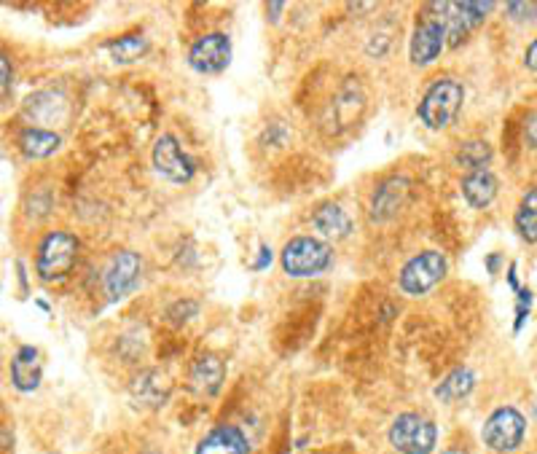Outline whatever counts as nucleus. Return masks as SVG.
<instances>
[{"mask_svg":"<svg viewBox=\"0 0 537 454\" xmlns=\"http://www.w3.org/2000/svg\"><path fill=\"white\" fill-rule=\"evenodd\" d=\"M462 100H465V89L452 78H441L435 81L422 97L419 103V119L425 121L430 129H444L449 127L460 111Z\"/></svg>","mask_w":537,"mask_h":454,"instance_id":"1","label":"nucleus"},{"mask_svg":"<svg viewBox=\"0 0 537 454\" xmlns=\"http://www.w3.org/2000/svg\"><path fill=\"white\" fill-rule=\"evenodd\" d=\"M331 264V248L315 237H296L282 250V269L290 277L320 275Z\"/></svg>","mask_w":537,"mask_h":454,"instance_id":"2","label":"nucleus"},{"mask_svg":"<svg viewBox=\"0 0 537 454\" xmlns=\"http://www.w3.org/2000/svg\"><path fill=\"white\" fill-rule=\"evenodd\" d=\"M435 441H438V430L433 422L419 414H401L390 428V444L401 454H433Z\"/></svg>","mask_w":537,"mask_h":454,"instance_id":"3","label":"nucleus"},{"mask_svg":"<svg viewBox=\"0 0 537 454\" xmlns=\"http://www.w3.org/2000/svg\"><path fill=\"white\" fill-rule=\"evenodd\" d=\"M78 256V242L76 237H70L65 232L49 234L46 240L41 242V250H38V261H35V269L43 280H60L73 269Z\"/></svg>","mask_w":537,"mask_h":454,"instance_id":"4","label":"nucleus"},{"mask_svg":"<svg viewBox=\"0 0 537 454\" xmlns=\"http://www.w3.org/2000/svg\"><path fill=\"white\" fill-rule=\"evenodd\" d=\"M524 433H527L524 417L513 406H503V409L489 414V420L484 422V430H481V438L495 452H513L524 441Z\"/></svg>","mask_w":537,"mask_h":454,"instance_id":"5","label":"nucleus"},{"mask_svg":"<svg viewBox=\"0 0 537 454\" xmlns=\"http://www.w3.org/2000/svg\"><path fill=\"white\" fill-rule=\"evenodd\" d=\"M446 275V258L435 250H425L403 266L401 272V288L411 296H422L430 288L441 283Z\"/></svg>","mask_w":537,"mask_h":454,"instance_id":"6","label":"nucleus"},{"mask_svg":"<svg viewBox=\"0 0 537 454\" xmlns=\"http://www.w3.org/2000/svg\"><path fill=\"white\" fill-rule=\"evenodd\" d=\"M231 60V43L223 33H213L199 38L191 52H188V62L197 73H221L226 70Z\"/></svg>","mask_w":537,"mask_h":454,"instance_id":"7","label":"nucleus"},{"mask_svg":"<svg viewBox=\"0 0 537 454\" xmlns=\"http://www.w3.org/2000/svg\"><path fill=\"white\" fill-rule=\"evenodd\" d=\"M154 167L159 175H164L172 183H186V180H191L194 170H197L172 135L159 138V143L154 146Z\"/></svg>","mask_w":537,"mask_h":454,"instance_id":"8","label":"nucleus"},{"mask_svg":"<svg viewBox=\"0 0 537 454\" xmlns=\"http://www.w3.org/2000/svg\"><path fill=\"white\" fill-rule=\"evenodd\" d=\"M444 38H446V25L444 17H425L414 30V38H411V60L414 65H427L433 62L441 49H444Z\"/></svg>","mask_w":537,"mask_h":454,"instance_id":"9","label":"nucleus"},{"mask_svg":"<svg viewBox=\"0 0 537 454\" xmlns=\"http://www.w3.org/2000/svg\"><path fill=\"white\" fill-rule=\"evenodd\" d=\"M197 454H250V444L239 428L221 425L199 441Z\"/></svg>","mask_w":537,"mask_h":454,"instance_id":"10","label":"nucleus"},{"mask_svg":"<svg viewBox=\"0 0 537 454\" xmlns=\"http://www.w3.org/2000/svg\"><path fill=\"white\" fill-rule=\"evenodd\" d=\"M137 280H140V258L137 253H121L105 277V288L111 293V299H121L135 288Z\"/></svg>","mask_w":537,"mask_h":454,"instance_id":"11","label":"nucleus"},{"mask_svg":"<svg viewBox=\"0 0 537 454\" xmlns=\"http://www.w3.org/2000/svg\"><path fill=\"white\" fill-rule=\"evenodd\" d=\"M43 366L38 360V350L35 347H19V352L11 360V382L22 393H33L35 387L41 385Z\"/></svg>","mask_w":537,"mask_h":454,"instance_id":"12","label":"nucleus"},{"mask_svg":"<svg viewBox=\"0 0 537 454\" xmlns=\"http://www.w3.org/2000/svg\"><path fill=\"white\" fill-rule=\"evenodd\" d=\"M223 374H226V369H223L221 358L202 355V358L194 363V369H191V387H194L199 395H215L223 385Z\"/></svg>","mask_w":537,"mask_h":454,"instance_id":"13","label":"nucleus"},{"mask_svg":"<svg viewBox=\"0 0 537 454\" xmlns=\"http://www.w3.org/2000/svg\"><path fill=\"white\" fill-rule=\"evenodd\" d=\"M462 194L468 199V205L486 207L492 205V199L497 197V180L489 170H476L465 175L462 180Z\"/></svg>","mask_w":537,"mask_h":454,"instance_id":"14","label":"nucleus"},{"mask_svg":"<svg viewBox=\"0 0 537 454\" xmlns=\"http://www.w3.org/2000/svg\"><path fill=\"white\" fill-rule=\"evenodd\" d=\"M312 226H315L323 237H328V240H344V237L352 232L350 215L344 213L339 205L320 207L315 218H312Z\"/></svg>","mask_w":537,"mask_h":454,"instance_id":"15","label":"nucleus"},{"mask_svg":"<svg viewBox=\"0 0 537 454\" xmlns=\"http://www.w3.org/2000/svg\"><path fill=\"white\" fill-rule=\"evenodd\" d=\"M132 395L145 406H159L170 395V382L159 371H148L143 377H137V382L132 385Z\"/></svg>","mask_w":537,"mask_h":454,"instance_id":"16","label":"nucleus"},{"mask_svg":"<svg viewBox=\"0 0 537 454\" xmlns=\"http://www.w3.org/2000/svg\"><path fill=\"white\" fill-rule=\"evenodd\" d=\"M473 387H476V377H473V371L454 369L452 374L441 382V385L435 387V395H438L444 403H452V401L465 398Z\"/></svg>","mask_w":537,"mask_h":454,"instance_id":"17","label":"nucleus"},{"mask_svg":"<svg viewBox=\"0 0 537 454\" xmlns=\"http://www.w3.org/2000/svg\"><path fill=\"white\" fill-rule=\"evenodd\" d=\"M516 232L521 234V240L537 242V186L529 189L521 199L519 210H516Z\"/></svg>","mask_w":537,"mask_h":454,"instance_id":"18","label":"nucleus"},{"mask_svg":"<svg viewBox=\"0 0 537 454\" xmlns=\"http://www.w3.org/2000/svg\"><path fill=\"white\" fill-rule=\"evenodd\" d=\"M406 180H390V183H384L379 194L374 197V218H387L390 213H395L398 207H401L403 197H406Z\"/></svg>","mask_w":537,"mask_h":454,"instance_id":"19","label":"nucleus"},{"mask_svg":"<svg viewBox=\"0 0 537 454\" xmlns=\"http://www.w3.org/2000/svg\"><path fill=\"white\" fill-rule=\"evenodd\" d=\"M57 148H60V138L54 132H46V129H27L22 135V151L33 159L52 156Z\"/></svg>","mask_w":537,"mask_h":454,"instance_id":"20","label":"nucleus"},{"mask_svg":"<svg viewBox=\"0 0 537 454\" xmlns=\"http://www.w3.org/2000/svg\"><path fill=\"white\" fill-rule=\"evenodd\" d=\"M145 49H148V43H145L143 35H127V38H119V41H113L111 46H108V52L119 62L137 60Z\"/></svg>","mask_w":537,"mask_h":454,"instance_id":"21","label":"nucleus"},{"mask_svg":"<svg viewBox=\"0 0 537 454\" xmlns=\"http://www.w3.org/2000/svg\"><path fill=\"white\" fill-rule=\"evenodd\" d=\"M489 156H492V151H489L486 143H468V146L460 151V162L476 172V170H484V164L489 162Z\"/></svg>","mask_w":537,"mask_h":454,"instance_id":"22","label":"nucleus"},{"mask_svg":"<svg viewBox=\"0 0 537 454\" xmlns=\"http://www.w3.org/2000/svg\"><path fill=\"white\" fill-rule=\"evenodd\" d=\"M524 135H527L529 146L537 148V113H532L527 119V124H524Z\"/></svg>","mask_w":537,"mask_h":454,"instance_id":"23","label":"nucleus"},{"mask_svg":"<svg viewBox=\"0 0 537 454\" xmlns=\"http://www.w3.org/2000/svg\"><path fill=\"white\" fill-rule=\"evenodd\" d=\"M508 14H532V17H535L537 6L535 3H511V6H508Z\"/></svg>","mask_w":537,"mask_h":454,"instance_id":"24","label":"nucleus"},{"mask_svg":"<svg viewBox=\"0 0 537 454\" xmlns=\"http://www.w3.org/2000/svg\"><path fill=\"white\" fill-rule=\"evenodd\" d=\"M524 60H527V65L537 73V38L532 43H529L527 54H524Z\"/></svg>","mask_w":537,"mask_h":454,"instance_id":"25","label":"nucleus"},{"mask_svg":"<svg viewBox=\"0 0 537 454\" xmlns=\"http://www.w3.org/2000/svg\"><path fill=\"white\" fill-rule=\"evenodd\" d=\"M0 68H3V97H9V57H3V62H0Z\"/></svg>","mask_w":537,"mask_h":454,"instance_id":"26","label":"nucleus"},{"mask_svg":"<svg viewBox=\"0 0 537 454\" xmlns=\"http://www.w3.org/2000/svg\"><path fill=\"white\" fill-rule=\"evenodd\" d=\"M444 454H468L465 449H457V446H452V449H446Z\"/></svg>","mask_w":537,"mask_h":454,"instance_id":"27","label":"nucleus"}]
</instances>
